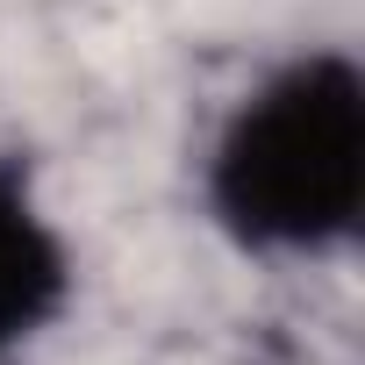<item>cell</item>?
I'll list each match as a JSON object with an SVG mask.
<instances>
[{
	"label": "cell",
	"mask_w": 365,
	"mask_h": 365,
	"mask_svg": "<svg viewBox=\"0 0 365 365\" xmlns=\"http://www.w3.org/2000/svg\"><path fill=\"white\" fill-rule=\"evenodd\" d=\"M208 215L265 258H322L358 237L365 72L351 51H308L230 108L208 150Z\"/></svg>",
	"instance_id": "cell-1"
},
{
	"label": "cell",
	"mask_w": 365,
	"mask_h": 365,
	"mask_svg": "<svg viewBox=\"0 0 365 365\" xmlns=\"http://www.w3.org/2000/svg\"><path fill=\"white\" fill-rule=\"evenodd\" d=\"M72 301V251L36 201V179L0 150V351L36 344Z\"/></svg>",
	"instance_id": "cell-2"
}]
</instances>
